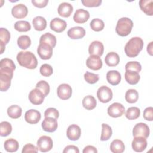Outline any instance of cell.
<instances>
[{"label":"cell","instance_id":"obj_1","mask_svg":"<svg viewBox=\"0 0 153 153\" xmlns=\"http://www.w3.org/2000/svg\"><path fill=\"white\" fill-rule=\"evenodd\" d=\"M19 64L29 69H33L37 67L38 60L35 54L31 51H20L17 55Z\"/></svg>","mask_w":153,"mask_h":153},{"label":"cell","instance_id":"obj_2","mask_svg":"<svg viewBox=\"0 0 153 153\" xmlns=\"http://www.w3.org/2000/svg\"><path fill=\"white\" fill-rule=\"evenodd\" d=\"M143 47V41L140 37H133L128 41L124 47V51L127 56L135 57Z\"/></svg>","mask_w":153,"mask_h":153},{"label":"cell","instance_id":"obj_3","mask_svg":"<svg viewBox=\"0 0 153 153\" xmlns=\"http://www.w3.org/2000/svg\"><path fill=\"white\" fill-rule=\"evenodd\" d=\"M133 26V23L130 19L128 17H122L117 22L115 31L118 35L126 36L130 33Z\"/></svg>","mask_w":153,"mask_h":153},{"label":"cell","instance_id":"obj_4","mask_svg":"<svg viewBox=\"0 0 153 153\" xmlns=\"http://www.w3.org/2000/svg\"><path fill=\"white\" fill-rule=\"evenodd\" d=\"M37 148L41 152H46L53 148V142L52 139L48 136H42L37 140Z\"/></svg>","mask_w":153,"mask_h":153},{"label":"cell","instance_id":"obj_5","mask_svg":"<svg viewBox=\"0 0 153 153\" xmlns=\"http://www.w3.org/2000/svg\"><path fill=\"white\" fill-rule=\"evenodd\" d=\"M97 96L102 103H108L111 101L113 97L112 90L107 86L102 85L97 91Z\"/></svg>","mask_w":153,"mask_h":153},{"label":"cell","instance_id":"obj_6","mask_svg":"<svg viewBox=\"0 0 153 153\" xmlns=\"http://www.w3.org/2000/svg\"><path fill=\"white\" fill-rule=\"evenodd\" d=\"M53 47L46 43H39L37 48V53L43 60L50 59L53 55Z\"/></svg>","mask_w":153,"mask_h":153},{"label":"cell","instance_id":"obj_7","mask_svg":"<svg viewBox=\"0 0 153 153\" xmlns=\"http://www.w3.org/2000/svg\"><path fill=\"white\" fill-rule=\"evenodd\" d=\"M149 128L148 126L144 123H139L136 124L133 129V137L141 136L148 138L149 136Z\"/></svg>","mask_w":153,"mask_h":153},{"label":"cell","instance_id":"obj_8","mask_svg":"<svg viewBox=\"0 0 153 153\" xmlns=\"http://www.w3.org/2000/svg\"><path fill=\"white\" fill-rule=\"evenodd\" d=\"M125 112L124 106L120 103L115 102L111 104L108 108V114L113 118L121 117Z\"/></svg>","mask_w":153,"mask_h":153},{"label":"cell","instance_id":"obj_9","mask_svg":"<svg viewBox=\"0 0 153 153\" xmlns=\"http://www.w3.org/2000/svg\"><path fill=\"white\" fill-rule=\"evenodd\" d=\"M28 97L29 100L33 105H39L42 103L45 96L40 90L35 88L30 91Z\"/></svg>","mask_w":153,"mask_h":153},{"label":"cell","instance_id":"obj_10","mask_svg":"<svg viewBox=\"0 0 153 153\" xmlns=\"http://www.w3.org/2000/svg\"><path fill=\"white\" fill-rule=\"evenodd\" d=\"M41 126L45 131L52 133L56 130L58 127L57 119L53 117H45L41 123Z\"/></svg>","mask_w":153,"mask_h":153},{"label":"cell","instance_id":"obj_11","mask_svg":"<svg viewBox=\"0 0 153 153\" xmlns=\"http://www.w3.org/2000/svg\"><path fill=\"white\" fill-rule=\"evenodd\" d=\"M72 93V89L71 87L68 84H60L57 89V94L58 97L62 100L69 99Z\"/></svg>","mask_w":153,"mask_h":153},{"label":"cell","instance_id":"obj_12","mask_svg":"<svg viewBox=\"0 0 153 153\" xmlns=\"http://www.w3.org/2000/svg\"><path fill=\"white\" fill-rule=\"evenodd\" d=\"M86 65L90 69L97 71L102 68L103 63L99 56L90 55L86 60Z\"/></svg>","mask_w":153,"mask_h":153},{"label":"cell","instance_id":"obj_13","mask_svg":"<svg viewBox=\"0 0 153 153\" xmlns=\"http://www.w3.org/2000/svg\"><path fill=\"white\" fill-rule=\"evenodd\" d=\"M28 13L27 7L23 4H19L14 5L11 10L12 16L16 19H23L26 17Z\"/></svg>","mask_w":153,"mask_h":153},{"label":"cell","instance_id":"obj_14","mask_svg":"<svg viewBox=\"0 0 153 153\" xmlns=\"http://www.w3.org/2000/svg\"><path fill=\"white\" fill-rule=\"evenodd\" d=\"M133 149L137 152L143 151L147 146V140L146 138L141 136L134 137L131 143Z\"/></svg>","mask_w":153,"mask_h":153},{"label":"cell","instance_id":"obj_15","mask_svg":"<svg viewBox=\"0 0 153 153\" xmlns=\"http://www.w3.org/2000/svg\"><path fill=\"white\" fill-rule=\"evenodd\" d=\"M81 128L75 124L70 125L66 130L67 137L71 140L75 141L78 140L81 136Z\"/></svg>","mask_w":153,"mask_h":153},{"label":"cell","instance_id":"obj_16","mask_svg":"<svg viewBox=\"0 0 153 153\" xmlns=\"http://www.w3.org/2000/svg\"><path fill=\"white\" fill-rule=\"evenodd\" d=\"M66 22L59 17H56L51 20L50 23L51 29L57 33L63 32L66 28Z\"/></svg>","mask_w":153,"mask_h":153},{"label":"cell","instance_id":"obj_17","mask_svg":"<svg viewBox=\"0 0 153 153\" xmlns=\"http://www.w3.org/2000/svg\"><path fill=\"white\" fill-rule=\"evenodd\" d=\"M41 117V113L35 109H29L27 111L25 114V120L27 123L30 124L38 123Z\"/></svg>","mask_w":153,"mask_h":153},{"label":"cell","instance_id":"obj_18","mask_svg":"<svg viewBox=\"0 0 153 153\" xmlns=\"http://www.w3.org/2000/svg\"><path fill=\"white\" fill-rule=\"evenodd\" d=\"M103 51V44L99 41H93L88 47V53L90 55H96L100 57L102 56Z\"/></svg>","mask_w":153,"mask_h":153},{"label":"cell","instance_id":"obj_19","mask_svg":"<svg viewBox=\"0 0 153 153\" xmlns=\"http://www.w3.org/2000/svg\"><path fill=\"white\" fill-rule=\"evenodd\" d=\"M90 17L89 12L84 9H78L74 13L73 16L74 20L76 23H84Z\"/></svg>","mask_w":153,"mask_h":153},{"label":"cell","instance_id":"obj_20","mask_svg":"<svg viewBox=\"0 0 153 153\" xmlns=\"http://www.w3.org/2000/svg\"><path fill=\"white\" fill-rule=\"evenodd\" d=\"M68 36L72 39H81L85 35V29L81 26H75L69 29L67 32Z\"/></svg>","mask_w":153,"mask_h":153},{"label":"cell","instance_id":"obj_21","mask_svg":"<svg viewBox=\"0 0 153 153\" xmlns=\"http://www.w3.org/2000/svg\"><path fill=\"white\" fill-rule=\"evenodd\" d=\"M57 11L60 16L68 17L71 15L73 11V7L68 2H62L59 5Z\"/></svg>","mask_w":153,"mask_h":153},{"label":"cell","instance_id":"obj_22","mask_svg":"<svg viewBox=\"0 0 153 153\" xmlns=\"http://www.w3.org/2000/svg\"><path fill=\"white\" fill-rule=\"evenodd\" d=\"M106 79L110 84L112 85H117L120 82L121 76L118 71L111 70L107 72Z\"/></svg>","mask_w":153,"mask_h":153},{"label":"cell","instance_id":"obj_23","mask_svg":"<svg viewBox=\"0 0 153 153\" xmlns=\"http://www.w3.org/2000/svg\"><path fill=\"white\" fill-rule=\"evenodd\" d=\"M124 76L127 82L131 85L137 84L140 78L139 72L130 70H126Z\"/></svg>","mask_w":153,"mask_h":153},{"label":"cell","instance_id":"obj_24","mask_svg":"<svg viewBox=\"0 0 153 153\" xmlns=\"http://www.w3.org/2000/svg\"><path fill=\"white\" fill-rule=\"evenodd\" d=\"M13 76L5 73L0 72V90L1 91H5L10 88Z\"/></svg>","mask_w":153,"mask_h":153},{"label":"cell","instance_id":"obj_25","mask_svg":"<svg viewBox=\"0 0 153 153\" xmlns=\"http://www.w3.org/2000/svg\"><path fill=\"white\" fill-rule=\"evenodd\" d=\"M139 7L141 10L148 16L153 15V1L152 0L139 1Z\"/></svg>","mask_w":153,"mask_h":153},{"label":"cell","instance_id":"obj_26","mask_svg":"<svg viewBox=\"0 0 153 153\" xmlns=\"http://www.w3.org/2000/svg\"><path fill=\"white\" fill-rule=\"evenodd\" d=\"M120 57L118 54L115 52L108 53L105 58V62L106 64L111 67L115 66L118 65L120 62Z\"/></svg>","mask_w":153,"mask_h":153},{"label":"cell","instance_id":"obj_27","mask_svg":"<svg viewBox=\"0 0 153 153\" xmlns=\"http://www.w3.org/2000/svg\"><path fill=\"white\" fill-rule=\"evenodd\" d=\"M32 24L36 30L42 31L46 28L47 21L42 16H36L33 18Z\"/></svg>","mask_w":153,"mask_h":153},{"label":"cell","instance_id":"obj_28","mask_svg":"<svg viewBox=\"0 0 153 153\" xmlns=\"http://www.w3.org/2000/svg\"><path fill=\"white\" fill-rule=\"evenodd\" d=\"M82 103L83 107L87 110H92L96 108L97 102L93 96L88 95L84 97Z\"/></svg>","mask_w":153,"mask_h":153},{"label":"cell","instance_id":"obj_29","mask_svg":"<svg viewBox=\"0 0 153 153\" xmlns=\"http://www.w3.org/2000/svg\"><path fill=\"white\" fill-rule=\"evenodd\" d=\"M56 36L49 33L47 32L41 35L39 39V43H46L50 45L53 48H54L56 45Z\"/></svg>","mask_w":153,"mask_h":153},{"label":"cell","instance_id":"obj_30","mask_svg":"<svg viewBox=\"0 0 153 153\" xmlns=\"http://www.w3.org/2000/svg\"><path fill=\"white\" fill-rule=\"evenodd\" d=\"M4 146L7 152H14L18 150L19 144L16 139L10 138L5 141Z\"/></svg>","mask_w":153,"mask_h":153},{"label":"cell","instance_id":"obj_31","mask_svg":"<svg viewBox=\"0 0 153 153\" xmlns=\"http://www.w3.org/2000/svg\"><path fill=\"white\" fill-rule=\"evenodd\" d=\"M125 145L120 139L114 140L110 145V150L114 153H122L124 151Z\"/></svg>","mask_w":153,"mask_h":153},{"label":"cell","instance_id":"obj_32","mask_svg":"<svg viewBox=\"0 0 153 153\" xmlns=\"http://www.w3.org/2000/svg\"><path fill=\"white\" fill-rule=\"evenodd\" d=\"M22 112V109L19 105H11L7 109V114L8 116L13 119L19 118L21 116Z\"/></svg>","mask_w":153,"mask_h":153},{"label":"cell","instance_id":"obj_33","mask_svg":"<svg viewBox=\"0 0 153 153\" xmlns=\"http://www.w3.org/2000/svg\"><path fill=\"white\" fill-rule=\"evenodd\" d=\"M14 27L16 30L20 32H27L31 29L30 24L27 21L25 20H19L16 22L14 23Z\"/></svg>","mask_w":153,"mask_h":153},{"label":"cell","instance_id":"obj_34","mask_svg":"<svg viewBox=\"0 0 153 153\" xmlns=\"http://www.w3.org/2000/svg\"><path fill=\"white\" fill-rule=\"evenodd\" d=\"M139 99V94L135 89H129L125 94V99L129 103H136Z\"/></svg>","mask_w":153,"mask_h":153},{"label":"cell","instance_id":"obj_35","mask_svg":"<svg viewBox=\"0 0 153 153\" xmlns=\"http://www.w3.org/2000/svg\"><path fill=\"white\" fill-rule=\"evenodd\" d=\"M102 133L100 136V140L102 141H106L110 139L112 134V130L111 127L107 124L103 123L102 124Z\"/></svg>","mask_w":153,"mask_h":153},{"label":"cell","instance_id":"obj_36","mask_svg":"<svg viewBox=\"0 0 153 153\" xmlns=\"http://www.w3.org/2000/svg\"><path fill=\"white\" fill-rule=\"evenodd\" d=\"M17 45L22 50H26L31 44V40L27 35H21L20 36L17 41Z\"/></svg>","mask_w":153,"mask_h":153},{"label":"cell","instance_id":"obj_37","mask_svg":"<svg viewBox=\"0 0 153 153\" xmlns=\"http://www.w3.org/2000/svg\"><path fill=\"white\" fill-rule=\"evenodd\" d=\"M140 114V110L137 107H130L127 109L125 116L130 120L138 118Z\"/></svg>","mask_w":153,"mask_h":153},{"label":"cell","instance_id":"obj_38","mask_svg":"<svg viewBox=\"0 0 153 153\" xmlns=\"http://www.w3.org/2000/svg\"><path fill=\"white\" fill-rule=\"evenodd\" d=\"M12 131V126L8 121H2L0 123V135L5 137L9 135Z\"/></svg>","mask_w":153,"mask_h":153},{"label":"cell","instance_id":"obj_39","mask_svg":"<svg viewBox=\"0 0 153 153\" xmlns=\"http://www.w3.org/2000/svg\"><path fill=\"white\" fill-rule=\"evenodd\" d=\"M90 26L91 29L96 32H99L103 29L105 27V23L103 21L100 19H94L90 23Z\"/></svg>","mask_w":153,"mask_h":153},{"label":"cell","instance_id":"obj_40","mask_svg":"<svg viewBox=\"0 0 153 153\" xmlns=\"http://www.w3.org/2000/svg\"><path fill=\"white\" fill-rule=\"evenodd\" d=\"M84 79L85 81L89 84H93L97 82L99 79V75L92 72L87 71L84 75Z\"/></svg>","mask_w":153,"mask_h":153},{"label":"cell","instance_id":"obj_41","mask_svg":"<svg viewBox=\"0 0 153 153\" xmlns=\"http://www.w3.org/2000/svg\"><path fill=\"white\" fill-rule=\"evenodd\" d=\"M36 88L40 90L43 93L45 97L47 96L50 92V85L48 83L44 80H41L37 82Z\"/></svg>","mask_w":153,"mask_h":153},{"label":"cell","instance_id":"obj_42","mask_svg":"<svg viewBox=\"0 0 153 153\" xmlns=\"http://www.w3.org/2000/svg\"><path fill=\"white\" fill-rule=\"evenodd\" d=\"M0 68L10 69L14 71L16 69V65L11 59L4 58L1 59L0 61Z\"/></svg>","mask_w":153,"mask_h":153},{"label":"cell","instance_id":"obj_43","mask_svg":"<svg viewBox=\"0 0 153 153\" xmlns=\"http://www.w3.org/2000/svg\"><path fill=\"white\" fill-rule=\"evenodd\" d=\"M125 69L126 70L133 71L139 73V72L142 69V66L138 62L131 61L126 63V65H125Z\"/></svg>","mask_w":153,"mask_h":153},{"label":"cell","instance_id":"obj_44","mask_svg":"<svg viewBox=\"0 0 153 153\" xmlns=\"http://www.w3.org/2000/svg\"><path fill=\"white\" fill-rule=\"evenodd\" d=\"M41 74L44 76H49L53 73V69L51 65L44 63L42 65L39 69Z\"/></svg>","mask_w":153,"mask_h":153},{"label":"cell","instance_id":"obj_45","mask_svg":"<svg viewBox=\"0 0 153 153\" xmlns=\"http://www.w3.org/2000/svg\"><path fill=\"white\" fill-rule=\"evenodd\" d=\"M10 33L7 29L3 27L0 28V42L6 45L10 41Z\"/></svg>","mask_w":153,"mask_h":153},{"label":"cell","instance_id":"obj_46","mask_svg":"<svg viewBox=\"0 0 153 153\" xmlns=\"http://www.w3.org/2000/svg\"><path fill=\"white\" fill-rule=\"evenodd\" d=\"M45 117H53L56 119H57L59 117V111L54 108H49L45 110L44 112Z\"/></svg>","mask_w":153,"mask_h":153},{"label":"cell","instance_id":"obj_47","mask_svg":"<svg viewBox=\"0 0 153 153\" xmlns=\"http://www.w3.org/2000/svg\"><path fill=\"white\" fill-rule=\"evenodd\" d=\"M102 0H81V3L87 7H99L102 4Z\"/></svg>","mask_w":153,"mask_h":153},{"label":"cell","instance_id":"obj_48","mask_svg":"<svg viewBox=\"0 0 153 153\" xmlns=\"http://www.w3.org/2000/svg\"><path fill=\"white\" fill-rule=\"evenodd\" d=\"M143 118L145 120L149 121H152L153 120V108L152 107H148L145 108L143 111Z\"/></svg>","mask_w":153,"mask_h":153},{"label":"cell","instance_id":"obj_49","mask_svg":"<svg viewBox=\"0 0 153 153\" xmlns=\"http://www.w3.org/2000/svg\"><path fill=\"white\" fill-rule=\"evenodd\" d=\"M38 149L35 145L31 143H27L24 145L23 147L22 152V153H27V152H38Z\"/></svg>","mask_w":153,"mask_h":153},{"label":"cell","instance_id":"obj_50","mask_svg":"<svg viewBox=\"0 0 153 153\" xmlns=\"http://www.w3.org/2000/svg\"><path fill=\"white\" fill-rule=\"evenodd\" d=\"M33 5L38 8H44L48 3V0H32Z\"/></svg>","mask_w":153,"mask_h":153},{"label":"cell","instance_id":"obj_51","mask_svg":"<svg viewBox=\"0 0 153 153\" xmlns=\"http://www.w3.org/2000/svg\"><path fill=\"white\" fill-rule=\"evenodd\" d=\"M63 153H68V152H74V153H79V150L78 148L75 145H68L66 146L64 150L63 151Z\"/></svg>","mask_w":153,"mask_h":153},{"label":"cell","instance_id":"obj_52","mask_svg":"<svg viewBox=\"0 0 153 153\" xmlns=\"http://www.w3.org/2000/svg\"><path fill=\"white\" fill-rule=\"evenodd\" d=\"M82 152L83 153H97V150L94 146L92 145H87L84 148Z\"/></svg>","mask_w":153,"mask_h":153},{"label":"cell","instance_id":"obj_53","mask_svg":"<svg viewBox=\"0 0 153 153\" xmlns=\"http://www.w3.org/2000/svg\"><path fill=\"white\" fill-rule=\"evenodd\" d=\"M152 43L153 42L151 41L147 46V51L151 56L152 55Z\"/></svg>","mask_w":153,"mask_h":153},{"label":"cell","instance_id":"obj_54","mask_svg":"<svg viewBox=\"0 0 153 153\" xmlns=\"http://www.w3.org/2000/svg\"><path fill=\"white\" fill-rule=\"evenodd\" d=\"M0 48H1V54H2L5 49V44H4L3 42H0Z\"/></svg>","mask_w":153,"mask_h":153}]
</instances>
